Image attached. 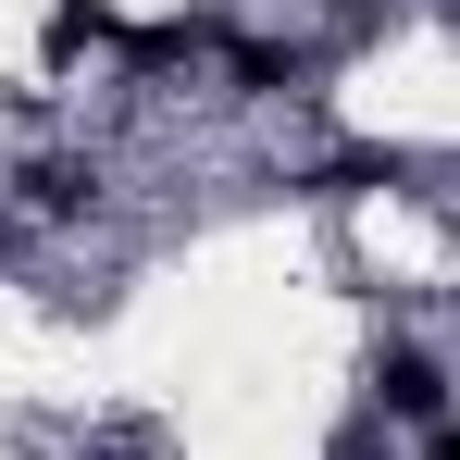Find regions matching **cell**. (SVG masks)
Instances as JSON below:
<instances>
[{
	"mask_svg": "<svg viewBox=\"0 0 460 460\" xmlns=\"http://www.w3.org/2000/svg\"><path fill=\"white\" fill-rule=\"evenodd\" d=\"M0 112H13V87H0Z\"/></svg>",
	"mask_w": 460,
	"mask_h": 460,
	"instance_id": "obj_5",
	"label": "cell"
},
{
	"mask_svg": "<svg viewBox=\"0 0 460 460\" xmlns=\"http://www.w3.org/2000/svg\"><path fill=\"white\" fill-rule=\"evenodd\" d=\"M374 423H448L436 349H385V361H374Z\"/></svg>",
	"mask_w": 460,
	"mask_h": 460,
	"instance_id": "obj_1",
	"label": "cell"
},
{
	"mask_svg": "<svg viewBox=\"0 0 460 460\" xmlns=\"http://www.w3.org/2000/svg\"><path fill=\"white\" fill-rule=\"evenodd\" d=\"M125 38H137V25H125L112 0H63V13H50V63H63V75L100 63V50H125Z\"/></svg>",
	"mask_w": 460,
	"mask_h": 460,
	"instance_id": "obj_2",
	"label": "cell"
},
{
	"mask_svg": "<svg viewBox=\"0 0 460 460\" xmlns=\"http://www.w3.org/2000/svg\"><path fill=\"white\" fill-rule=\"evenodd\" d=\"M87 199H100V162H38L25 174V212H50V225H75Z\"/></svg>",
	"mask_w": 460,
	"mask_h": 460,
	"instance_id": "obj_3",
	"label": "cell"
},
{
	"mask_svg": "<svg viewBox=\"0 0 460 460\" xmlns=\"http://www.w3.org/2000/svg\"><path fill=\"white\" fill-rule=\"evenodd\" d=\"M423 460H460V423H436V448H423Z\"/></svg>",
	"mask_w": 460,
	"mask_h": 460,
	"instance_id": "obj_4",
	"label": "cell"
}]
</instances>
